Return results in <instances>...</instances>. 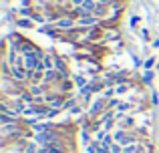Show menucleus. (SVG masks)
<instances>
[{
    "label": "nucleus",
    "mask_w": 159,
    "mask_h": 153,
    "mask_svg": "<svg viewBox=\"0 0 159 153\" xmlns=\"http://www.w3.org/2000/svg\"><path fill=\"white\" fill-rule=\"evenodd\" d=\"M101 24V20L97 18L95 14H87V16H81V18H77V26L79 28H85V30H89V28H95Z\"/></svg>",
    "instance_id": "obj_1"
},
{
    "label": "nucleus",
    "mask_w": 159,
    "mask_h": 153,
    "mask_svg": "<svg viewBox=\"0 0 159 153\" xmlns=\"http://www.w3.org/2000/svg\"><path fill=\"white\" fill-rule=\"evenodd\" d=\"M75 24H77V20H75L73 16H61V18L54 20V26H57L58 30H65V32H69L70 28H75Z\"/></svg>",
    "instance_id": "obj_2"
},
{
    "label": "nucleus",
    "mask_w": 159,
    "mask_h": 153,
    "mask_svg": "<svg viewBox=\"0 0 159 153\" xmlns=\"http://www.w3.org/2000/svg\"><path fill=\"white\" fill-rule=\"evenodd\" d=\"M113 139H115L117 143H121V145H125L127 147L129 143H131V137H129L127 133H125L123 129H119V131H115V133H113Z\"/></svg>",
    "instance_id": "obj_3"
},
{
    "label": "nucleus",
    "mask_w": 159,
    "mask_h": 153,
    "mask_svg": "<svg viewBox=\"0 0 159 153\" xmlns=\"http://www.w3.org/2000/svg\"><path fill=\"white\" fill-rule=\"evenodd\" d=\"M16 26H20V28H34L36 24H34V18H16Z\"/></svg>",
    "instance_id": "obj_4"
},
{
    "label": "nucleus",
    "mask_w": 159,
    "mask_h": 153,
    "mask_svg": "<svg viewBox=\"0 0 159 153\" xmlns=\"http://www.w3.org/2000/svg\"><path fill=\"white\" fill-rule=\"evenodd\" d=\"M54 71H58V75L65 77L66 75V63L62 59H54Z\"/></svg>",
    "instance_id": "obj_5"
},
{
    "label": "nucleus",
    "mask_w": 159,
    "mask_h": 153,
    "mask_svg": "<svg viewBox=\"0 0 159 153\" xmlns=\"http://www.w3.org/2000/svg\"><path fill=\"white\" fill-rule=\"evenodd\" d=\"M97 0H85V2H83L81 4V8H83V10H85V12H89V14H93V12H95V8H97Z\"/></svg>",
    "instance_id": "obj_6"
},
{
    "label": "nucleus",
    "mask_w": 159,
    "mask_h": 153,
    "mask_svg": "<svg viewBox=\"0 0 159 153\" xmlns=\"http://www.w3.org/2000/svg\"><path fill=\"white\" fill-rule=\"evenodd\" d=\"M43 69H44V71H52V69H54V59H52V56L44 55V59H43Z\"/></svg>",
    "instance_id": "obj_7"
},
{
    "label": "nucleus",
    "mask_w": 159,
    "mask_h": 153,
    "mask_svg": "<svg viewBox=\"0 0 159 153\" xmlns=\"http://www.w3.org/2000/svg\"><path fill=\"white\" fill-rule=\"evenodd\" d=\"M93 14L97 16L99 20H101V18H105V16H107V6H105V4H97V8H95V12H93Z\"/></svg>",
    "instance_id": "obj_8"
},
{
    "label": "nucleus",
    "mask_w": 159,
    "mask_h": 153,
    "mask_svg": "<svg viewBox=\"0 0 159 153\" xmlns=\"http://www.w3.org/2000/svg\"><path fill=\"white\" fill-rule=\"evenodd\" d=\"M57 77H61V75H58V71H54V69L52 71H44V83H54Z\"/></svg>",
    "instance_id": "obj_9"
},
{
    "label": "nucleus",
    "mask_w": 159,
    "mask_h": 153,
    "mask_svg": "<svg viewBox=\"0 0 159 153\" xmlns=\"http://www.w3.org/2000/svg\"><path fill=\"white\" fill-rule=\"evenodd\" d=\"M43 89L44 87H39V85H30V93H32V97H40V95H43Z\"/></svg>",
    "instance_id": "obj_10"
},
{
    "label": "nucleus",
    "mask_w": 159,
    "mask_h": 153,
    "mask_svg": "<svg viewBox=\"0 0 159 153\" xmlns=\"http://www.w3.org/2000/svg\"><path fill=\"white\" fill-rule=\"evenodd\" d=\"M127 91H129V85H125V83H123V85H119V87H117V91H115V93H117V95H123V93H127Z\"/></svg>",
    "instance_id": "obj_11"
},
{
    "label": "nucleus",
    "mask_w": 159,
    "mask_h": 153,
    "mask_svg": "<svg viewBox=\"0 0 159 153\" xmlns=\"http://www.w3.org/2000/svg\"><path fill=\"white\" fill-rule=\"evenodd\" d=\"M75 83H77L79 87H87V81H85V79H81V77H79V79H77Z\"/></svg>",
    "instance_id": "obj_12"
},
{
    "label": "nucleus",
    "mask_w": 159,
    "mask_h": 153,
    "mask_svg": "<svg viewBox=\"0 0 159 153\" xmlns=\"http://www.w3.org/2000/svg\"><path fill=\"white\" fill-rule=\"evenodd\" d=\"M34 151H36L34 143H30V145H26V153H34Z\"/></svg>",
    "instance_id": "obj_13"
},
{
    "label": "nucleus",
    "mask_w": 159,
    "mask_h": 153,
    "mask_svg": "<svg viewBox=\"0 0 159 153\" xmlns=\"http://www.w3.org/2000/svg\"><path fill=\"white\" fill-rule=\"evenodd\" d=\"M99 4H105V6H109V4H113V0H97Z\"/></svg>",
    "instance_id": "obj_14"
},
{
    "label": "nucleus",
    "mask_w": 159,
    "mask_h": 153,
    "mask_svg": "<svg viewBox=\"0 0 159 153\" xmlns=\"http://www.w3.org/2000/svg\"><path fill=\"white\" fill-rule=\"evenodd\" d=\"M143 65H145V69H149V67H151V65H153V59H147V61H145Z\"/></svg>",
    "instance_id": "obj_15"
},
{
    "label": "nucleus",
    "mask_w": 159,
    "mask_h": 153,
    "mask_svg": "<svg viewBox=\"0 0 159 153\" xmlns=\"http://www.w3.org/2000/svg\"><path fill=\"white\" fill-rule=\"evenodd\" d=\"M83 2H85V0H73V4H75V6H81Z\"/></svg>",
    "instance_id": "obj_16"
}]
</instances>
